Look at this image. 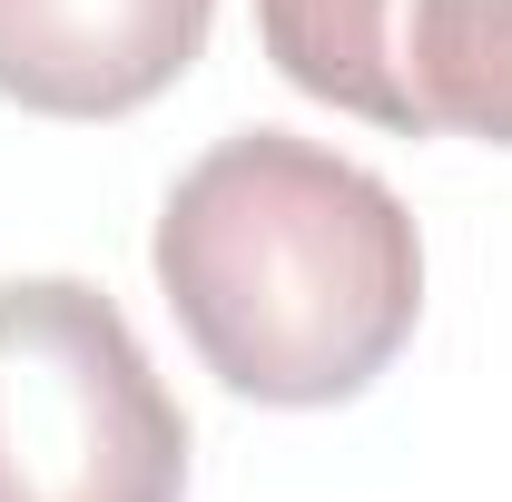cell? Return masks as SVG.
<instances>
[{"instance_id": "obj_5", "label": "cell", "mask_w": 512, "mask_h": 502, "mask_svg": "<svg viewBox=\"0 0 512 502\" xmlns=\"http://www.w3.org/2000/svg\"><path fill=\"white\" fill-rule=\"evenodd\" d=\"M394 10L404 0H256V40H266L286 89H306L345 119L424 138L414 99H404V69H394Z\"/></svg>"}, {"instance_id": "obj_1", "label": "cell", "mask_w": 512, "mask_h": 502, "mask_svg": "<svg viewBox=\"0 0 512 502\" xmlns=\"http://www.w3.org/2000/svg\"><path fill=\"white\" fill-rule=\"evenodd\" d=\"M148 266L197 365L276 414L355 404L424 315V237L404 197L286 128L217 138L168 188Z\"/></svg>"}, {"instance_id": "obj_3", "label": "cell", "mask_w": 512, "mask_h": 502, "mask_svg": "<svg viewBox=\"0 0 512 502\" xmlns=\"http://www.w3.org/2000/svg\"><path fill=\"white\" fill-rule=\"evenodd\" d=\"M217 0H0V99L30 119H128L207 50Z\"/></svg>"}, {"instance_id": "obj_4", "label": "cell", "mask_w": 512, "mask_h": 502, "mask_svg": "<svg viewBox=\"0 0 512 502\" xmlns=\"http://www.w3.org/2000/svg\"><path fill=\"white\" fill-rule=\"evenodd\" d=\"M394 69L424 138L444 128V138L512 148V0H404Z\"/></svg>"}, {"instance_id": "obj_2", "label": "cell", "mask_w": 512, "mask_h": 502, "mask_svg": "<svg viewBox=\"0 0 512 502\" xmlns=\"http://www.w3.org/2000/svg\"><path fill=\"white\" fill-rule=\"evenodd\" d=\"M0 502H188V414L79 276H0Z\"/></svg>"}]
</instances>
